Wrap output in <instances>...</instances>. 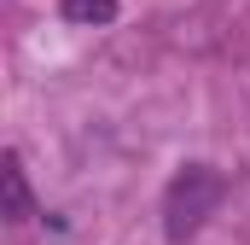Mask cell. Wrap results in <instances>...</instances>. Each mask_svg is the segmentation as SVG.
<instances>
[{
	"instance_id": "obj_1",
	"label": "cell",
	"mask_w": 250,
	"mask_h": 245,
	"mask_svg": "<svg viewBox=\"0 0 250 245\" xmlns=\"http://www.w3.org/2000/svg\"><path fill=\"white\" fill-rule=\"evenodd\" d=\"M221 198H227V175L209 170V164H187V170L169 181V193H163V234L175 245L192 240V234L215 216Z\"/></svg>"
},
{
	"instance_id": "obj_3",
	"label": "cell",
	"mask_w": 250,
	"mask_h": 245,
	"mask_svg": "<svg viewBox=\"0 0 250 245\" xmlns=\"http://www.w3.org/2000/svg\"><path fill=\"white\" fill-rule=\"evenodd\" d=\"M64 18L70 24H111L117 18V0H64Z\"/></svg>"
},
{
	"instance_id": "obj_2",
	"label": "cell",
	"mask_w": 250,
	"mask_h": 245,
	"mask_svg": "<svg viewBox=\"0 0 250 245\" xmlns=\"http://www.w3.org/2000/svg\"><path fill=\"white\" fill-rule=\"evenodd\" d=\"M0 181H6V222H29V181H23V164H18V152L6 158Z\"/></svg>"
}]
</instances>
